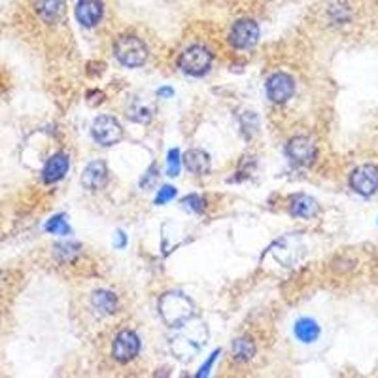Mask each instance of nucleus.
<instances>
[{
	"instance_id": "8",
	"label": "nucleus",
	"mask_w": 378,
	"mask_h": 378,
	"mask_svg": "<svg viewBox=\"0 0 378 378\" xmlns=\"http://www.w3.org/2000/svg\"><path fill=\"white\" fill-rule=\"evenodd\" d=\"M138 352H140V339L135 331H119L112 344L114 360L119 361V363H129L138 355Z\"/></svg>"
},
{
	"instance_id": "25",
	"label": "nucleus",
	"mask_w": 378,
	"mask_h": 378,
	"mask_svg": "<svg viewBox=\"0 0 378 378\" xmlns=\"http://www.w3.org/2000/svg\"><path fill=\"white\" fill-rule=\"evenodd\" d=\"M176 188H172V185H163V188L157 191V197H155V205H166V202H171L172 199H176Z\"/></svg>"
},
{
	"instance_id": "15",
	"label": "nucleus",
	"mask_w": 378,
	"mask_h": 378,
	"mask_svg": "<svg viewBox=\"0 0 378 378\" xmlns=\"http://www.w3.org/2000/svg\"><path fill=\"white\" fill-rule=\"evenodd\" d=\"M183 166L188 169L191 174H195V176H205L210 171V155L205 152V150H189L185 152L182 157Z\"/></svg>"
},
{
	"instance_id": "19",
	"label": "nucleus",
	"mask_w": 378,
	"mask_h": 378,
	"mask_svg": "<svg viewBox=\"0 0 378 378\" xmlns=\"http://www.w3.org/2000/svg\"><path fill=\"white\" fill-rule=\"evenodd\" d=\"M91 305L94 310H99L102 314H116L119 310V301L116 293L108 290H97L91 295Z\"/></svg>"
},
{
	"instance_id": "12",
	"label": "nucleus",
	"mask_w": 378,
	"mask_h": 378,
	"mask_svg": "<svg viewBox=\"0 0 378 378\" xmlns=\"http://www.w3.org/2000/svg\"><path fill=\"white\" fill-rule=\"evenodd\" d=\"M155 114V104L146 97L136 94L133 99H129L127 104V116L136 123H150Z\"/></svg>"
},
{
	"instance_id": "10",
	"label": "nucleus",
	"mask_w": 378,
	"mask_h": 378,
	"mask_svg": "<svg viewBox=\"0 0 378 378\" xmlns=\"http://www.w3.org/2000/svg\"><path fill=\"white\" fill-rule=\"evenodd\" d=\"M102 16H104L102 0H78L76 19L82 27L93 29V27L101 23Z\"/></svg>"
},
{
	"instance_id": "7",
	"label": "nucleus",
	"mask_w": 378,
	"mask_h": 378,
	"mask_svg": "<svg viewBox=\"0 0 378 378\" xmlns=\"http://www.w3.org/2000/svg\"><path fill=\"white\" fill-rule=\"evenodd\" d=\"M260 40V25L254 19H238L229 30V44L235 49H250Z\"/></svg>"
},
{
	"instance_id": "16",
	"label": "nucleus",
	"mask_w": 378,
	"mask_h": 378,
	"mask_svg": "<svg viewBox=\"0 0 378 378\" xmlns=\"http://www.w3.org/2000/svg\"><path fill=\"white\" fill-rule=\"evenodd\" d=\"M290 214L293 218L312 219L319 214V205L310 195H295L290 201Z\"/></svg>"
},
{
	"instance_id": "11",
	"label": "nucleus",
	"mask_w": 378,
	"mask_h": 378,
	"mask_svg": "<svg viewBox=\"0 0 378 378\" xmlns=\"http://www.w3.org/2000/svg\"><path fill=\"white\" fill-rule=\"evenodd\" d=\"M108 182V166L104 161H91L82 172V185L89 191H99Z\"/></svg>"
},
{
	"instance_id": "21",
	"label": "nucleus",
	"mask_w": 378,
	"mask_h": 378,
	"mask_svg": "<svg viewBox=\"0 0 378 378\" xmlns=\"http://www.w3.org/2000/svg\"><path fill=\"white\" fill-rule=\"evenodd\" d=\"M46 231L49 235H71V225L66 224L65 214H57V216H54L51 219H47Z\"/></svg>"
},
{
	"instance_id": "18",
	"label": "nucleus",
	"mask_w": 378,
	"mask_h": 378,
	"mask_svg": "<svg viewBox=\"0 0 378 378\" xmlns=\"http://www.w3.org/2000/svg\"><path fill=\"white\" fill-rule=\"evenodd\" d=\"M293 333H295L297 341H301V343H305V344H310L318 341L322 329H319V325L316 319L301 318L295 322Z\"/></svg>"
},
{
	"instance_id": "6",
	"label": "nucleus",
	"mask_w": 378,
	"mask_h": 378,
	"mask_svg": "<svg viewBox=\"0 0 378 378\" xmlns=\"http://www.w3.org/2000/svg\"><path fill=\"white\" fill-rule=\"evenodd\" d=\"M91 135L101 146H114L123 138V127L114 116H99L91 125Z\"/></svg>"
},
{
	"instance_id": "4",
	"label": "nucleus",
	"mask_w": 378,
	"mask_h": 378,
	"mask_svg": "<svg viewBox=\"0 0 378 378\" xmlns=\"http://www.w3.org/2000/svg\"><path fill=\"white\" fill-rule=\"evenodd\" d=\"M350 189L361 197H372L378 193V165L372 163H363L355 166L350 172L348 178Z\"/></svg>"
},
{
	"instance_id": "24",
	"label": "nucleus",
	"mask_w": 378,
	"mask_h": 378,
	"mask_svg": "<svg viewBox=\"0 0 378 378\" xmlns=\"http://www.w3.org/2000/svg\"><path fill=\"white\" fill-rule=\"evenodd\" d=\"M183 208L185 210H189V212H202L205 208H207V201H205V197L202 195H197V193H191V195H188L185 199L182 201Z\"/></svg>"
},
{
	"instance_id": "23",
	"label": "nucleus",
	"mask_w": 378,
	"mask_h": 378,
	"mask_svg": "<svg viewBox=\"0 0 378 378\" xmlns=\"http://www.w3.org/2000/svg\"><path fill=\"white\" fill-rule=\"evenodd\" d=\"M180 166H182V155H180V150H171L169 155H166V174L169 176H178L180 174Z\"/></svg>"
},
{
	"instance_id": "3",
	"label": "nucleus",
	"mask_w": 378,
	"mask_h": 378,
	"mask_svg": "<svg viewBox=\"0 0 378 378\" xmlns=\"http://www.w3.org/2000/svg\"><path fill=\"white\" fill-rule=\"evenodd\" d=\"M178 65L189 76H202L212 66V54H210L208 47L201 46V44H193L188 49H183Z\"/></svg>"
},
{
	"instance_id": "9",
	"label": "nucleus",
	"mask_w": 378,
	"mask_h": 378,
	"mask_svg": "<svg viewBox=\"0 0 378 378\" xmlns=\"http://www.w3.org/2000/svg\"><path fill=\"white\" fill-rule=\"evenodd\" d=\"M295 93V80L286 74V72H276L267 80V94L272 102L284 104L288 102Z\"/></svg>"
},
{
	"instance_id": "14",
	"label": "nucleus",
	"mask_w": 378,
	"mask_h": 378,
	"mask_svg": "<svg viewBox=\"0 0 378 378\" xmlns=\"http://www.w3.org/2000/svg\"><path fill=\"white\" fill-rule=\"evenodd\" d=\"M36 13L46 25L59 23L65 16V0H36Z\"/></svg>"
},
{
	"instance_id": "20",
	"label": "nucleus",
	"mask_w": 378,
	"mask_h": 378,
	"mask_svg": "<svg viewBox=\"0 0 378 378\" xmlns=\"http://www.w3.org/2000/svg\"><path fill=\"white\" fill-rule=\"evenodd\" d=\"M255 355V344L246 337L233 341V358L236 361H250Z\"/></svg>"
},
{
	"instance_id": "1",
	"label": "nucleus",
	"mask_w": 378,
	"mask_h": 378,
	"mask_svg": "<svg viewBox=\"0 0 378 378\" xmlns=\"http://www.w3.org/2000/svg\"><path fill=\"white\" fill-rule=\"evenodd\" d=\"M116 59L127 68H138L148 61V46L135 35H121L114 44Z\"/></svg>"
},
{
	"instance_id": "2",
	"label": "nucleus",
	"mask_w": 378,
	"mask_h": 378,
	"mask_svg": "<svg viewBox=\"0 0 378 378\" xmlns=\"http://www.w3.org/2000/svg\"><path fill=\"white\" fill-rule=\"evenodd\" d=\"M159 312L169 327H182L193 316V303L182 293H166L159 301Z\"/></svg>"
},
{
	"instance_id": "28",
	"label": "nucleus",
	"mask_w": 378,
	"mask_h": 378,
	"mask_svg": "<svg viewBox=\"0 0 378 378\" xmlns=\"http://www.w3.org/2000/svg\"><path fill=\"white\" fill-rule=\"evenodd\" d=\"M157 97H159V99H172V97H174V89L172 87L157 89Z\"/></svg>"
},
{
	"instance_id": "17",
	"label": "nucleus",
	"mask_w": 378,
	"mask_h": 378,
	"mask_svg": "<svg viewBox=\"0 0 378 378\" xmlns=\"http://www.w3.org/2000/svg\"><path fill=\"white\" fill-rule=\"evenodd\" d=\"M325 16H327V21L331 25L343 27V25H348L352 21V8L341 0H331L325 8Z\"/></svg>"
},
{
	"instance_id": "13",
	"label": "nucleus",
	"mask_w": 378,
	"mask_h": 378,
	"mask_svg": "<svg viewBox=\"0 0 378 378\" xmlns=\"http://www.w3.org/2000/svg\"><path fill=\"white\" fill-rule=\"evenodd\" d=\"M68 166H71V161L65 154H55L51 155L47 163L44 165V171H42V180L46 183H57L61 182L63 178L66 176L68 172Z\"/></svg>"
},
{
	"instance_id": "29",
	"label": "nucleus",
	"mask_w": 378,
	"mask_h": 378,
	"mask_svg": "<svg viewBox=\"0 0 378 378\" xmlns=\"http://www.w3.org/2000/svg\"><path fill=\"white\" fill-rule=\"evenodd\" d=\"M118 243L114 240V244H116V248H125L127 246V235H125L123 231H118Z\"/></svg>"
},
{
	"instance_id": "26",
	"label": "nucleus",
	"mask_w": 378,
	"mask_h": 378,
	"mask_svg": "<svg viewBox=\"0 0 378 378\" xmlns=\"http://www.w3.org/2000/svg\"><path fill=\"white\" fill-rule=\"evenodd\" d=\"M218 354H219V350H216V352H214L212 355H210V358H208V361L207 363H205V365L201 367V371L197 372V377H207L208 372H210V369H212V365H214V361H216V358H218Z\"/></svg>"
},
{
	"instance_id": "27",
	"label": "nucleus",
	"mask_w": 378,
	"mask_h": 378,
	"mask_svg": "<svg viewBox=\"0 0 378 378\" xmlns=\"http://www.w3.org/2000/svg\"><path fill=\"white\" fill-rule=\"evenodd\" d=\"M155 172H157V169H155V165H152L150 166V171L146 172V176L142 178V185H152V183L155 182V180H157V174H155Z\"/></svg>"
},
{
	"instance_id": "5",
	"label": "nucleus",
	"mask_w": 378,
	"mask_h": 378,
	"mask_svg": "<svg viewBox=\"0 0 378 378\" xmlns=\"http://www.w3.org/2000/svg\"><path fill=\"white\" fill-rule=\"evenodd\" d=\"M286 155L288 159L297 166H310L318 157V148L310 136L299 135L293 136L288 146H286Z\"/></svg>"
},
{
	"instance_id": "22",
	"label": "nucleus",
	"mask_w": 378,
	"mask_h": 378,
	"mask_svg": "<svg viewBox=\"0 0 378 378\" xmlns=\"http://www.w3.org/2000/svg\"><path fill=\"white\" fill-rule=\"evenodd\" d=\"M80 250H82V246L78 243H63L55 246V255H57L61 261L71 263V261L80 254Z\"/></svg>"
}]
</instances>
